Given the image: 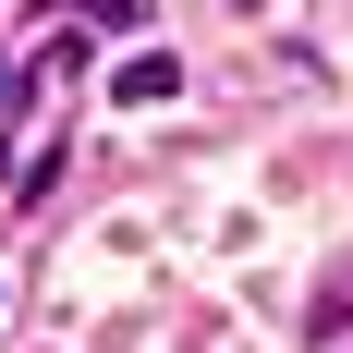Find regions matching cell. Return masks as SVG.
<instances>
[{
  "mask_svg": "<svg viewBox=\"0 0 353 353\" xmlns=\"http://www.w3.org/2000/svg\"><path fill=\"white\" fill-rule=\"evenodd\" d=\"M244 12H256V0H244Z\"/></svg>",
  "mask_w": 353,
  "mask_h": 353,
  "instance_id": "7a4b0ae2",
  "label": "cell"
},
{
  "mask_svg": "<svg viewBox=\"0 0 353 353\" xmlns=\"http://www.w3.org/2000/svg\"><path fill=\"white\" fill-rule=\"evenodd\" d=\"M171 85H183V61H171V49H134V61H122V98H134V110H159Z\"/></svg>",
  "mask_w": 353,
  "mask_h": 353,
  "instance_id": "6da1fadb",
  "label": "cell"
}]
</instances>
